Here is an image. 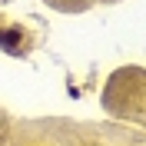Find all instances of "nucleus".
Here are the masks:
<instances>
[{"instance_id":"nucleus-1","label":"nucleus","mask_w":146,"mask_h":146,"mask_svg":"<svg viewBox=\"0 0 146 146\" xmlns=\"http://www.w3.org/2000/svg\"><path fill=\"white\" fill-rule=\"evenodd\" d=\"M0 46H3V50H17V46H20V33L3 30V33H0Z\"/></svg>"}]
</instances>
